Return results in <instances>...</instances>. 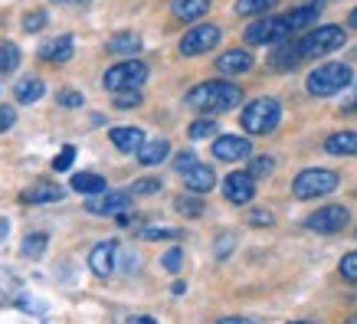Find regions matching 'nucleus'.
Returning <instances> with one entry per match:
<instances>
[{
	"instance_id": "39",
	"label": "nucleus",
	"mask_w": 357,
	"mask_h": 324,
	"mask_svg": "<svg viewBox=\"0 0 357 324\" xmlns=\"http://www.w3.org/2000/svg\"><path fill=\"white\" fill-rule=\"evenodd\" d=\"M141 102H144L141 88H131V92H119V98H115V108H138Z\"/></svg>"
},
{
	"instance_id": "53",
	"label": "nucleus",
	"mask_w": 357,
	"mask_h": 324,
	"mask_svg": "<svg viewBox=\"0 0 357 324\" xmlns=\"http://www.w3.org/2000/svg\"><path fill=\"white\" fill-rule=\"evenodd\" d=\"M82 3H89V0H82Z\"/></svg>"
},
{
	"instance_id": "46",
	"label": "nucleus",
	"mask_w": 357,
	"mask_h": 324,
	"mask_svg": "<svg viewBox=\"0 0 357 324\" xmlns=\"http://www.w3.org/2000/svg\"><path fill=\"white\" fill-rule=\"evenodd\" d=\"M128 324H158L154 318H148V314H138V318H131Z\"/></svg>"
},
{
	"instance_id": "48",
	"label": "nucleus",
	"mask_w": 357,
	"mask_h": 324,
	"mask_svg": "<svg viewBox=\"0 0 357 324\" xmlns=\"http://www.w3.org/2000/svg\"><path fill=\"white\" fill-rule=\"evenodd\" d=\"M344 111H357V88H354V95H351V102L344 105Z\"/></svg>"
},
{
	"instance_id": "10",
	"label": "nucleus",
	"mask_w": 357,
	"mask_h": 324,
	"mask_svg": "<svg viewBox=\"0 0 357 324\" xmlns=\"http://www.w3.org/2000/svg\"><path fill=\"white\" fill-rule=\"evenodd\" d=\"M223 196H227L229 203L236 206H246L252 203V196H256V177L249 171H233L223 177Z\"/></svg>"
},
{
	"instance_id": "44",
	"label": "nucleus",
	"mask_w": 357,
	"mask_h": 324,
	"mask_svg": "<svg viewBox=\"0 0 357 324\" xmlns=\"http://www.w3.org/2000/svg\"><path fill=\"white\" fill-rule=\"evenodd\" d=\"M249 223H252V226H272L275 216L266 213V210H252V213H249Z\"/></svg>"
},
{
	"instance_id": "23",
	"label": "nucleus",
	"mask_w": 357,
	"mask_h": 324,
	"mask_svg": "<svg viewBox=\"0 0 357 324\" xmlns=\"http://www.w3.org/2000/svg\"><path fill=\"white\" fill-rule=\"evenodd\" d=\"M109 53H119V56H128V59H135V53H141V36L138 33H115V36H109Z\"/></svg>"
},
{
	"instance_id": "9",
	"label": "nucleus",
	"mask_w": 357,
	"mask_h": 324,
	"mask_svg": "<svg viewBox=\"0 0 357 324\" xmlns=\"http://www.w3.org/2000/svg\"><path fill=\"white\" fill-rule=\"evenodd\" d=\"M220 40H223L220 26H213V23H197L194 30H187L184 40H181V56H204V53H210L213 46H220Z\"/></svg>"
},
{
	"instance_id": "28",
	"label": "nucleus",
	"mask_w": 357,
	"mask_h": 324,
	"mask_svg": "<svg viewBox=\"0 0 357 324\" xmlns=\"http://www.w3.org/2000/svg\"><path fill=\"white\" fill-rule=\"evenodd\" d=\"M282 0H236V13L239 17H259V13H269Z\"/></svg>"
},
{
	"instance_id": "14",
	"label": "nucleus",
	"mask_w": 357,
	"mask_h": 324,
	"mask_svg": "<svg viewBox=\"0 0 357 324\" xmlns=\"http://www.w3.org/2000/svg\"><path fill=\"white\" fill-rule=\"evenodd\" d=\"M66 196V190L56 180H36L33 187H26L20 194V203L26 206H46V203H59Z\"/></svg>"
},
{
	"instance_id": "47",
	"label": "nucleus",
	"mask_w": 357,
	"mask_h": 324,
	"mask_svg": "<svg viewBox=\"0 0 357 324\" xmlns=\"http://www.w3.org/2000/svg\"><path fill=\"white\" fill-rule=\"evenodd\" d=\"M7 233H10V223H7V219L0 216V239H7Z\"/></svg>"
},
{
	"instance_id": "37",
	"label": "nucleus",
	"mask_w": 357,
	"mask_h": 324,
	"mask_svg": "<svg viewBox=\"0 0 357 324\" xmlns=\"http://www.w3.org/2000/svg\"><path fill=\"white\" fill-rule=\"evenodd\" d=\"M161 265L167 272H181V265H184V249H177V246L167 249V252L161 256Z\"/></svg>"
},
{
	"instance_id": "25",
	"label": "nucleus",
	"mask_w": 357,
	"mask_h": 324,
	"mask_svg": "<svg viewBox=\"0 0 357 324\" xmlns=\"http://www.w3.org/2000/svg\"><path fill=\"white\" fill-rule=\"evenodd\" d=\"M105 177H98V173H76L73 177V190L82 196H98V194H105Z\"/></svg>"
},
{
	"instance_id": "31",
	"label": "nucleus",
	"mask_w": 357,
	"mask_h": 324,
	"mask_svg": "<svg viewBox=\"0 0 357 324\" xmlns=\"http://www.w3.org/2000/svg\"><path fill=\"white\" fill-rule=\"evenodd\" d=\"M138 236L144 242H161V239H181V229H171V226H144L138 229Z\"/></svg>"
},
{
	"instance_id": "26",
	"label": "nucleus",
	"mask_w": 357,
	"mask_h": 324,
	"mask_svg": "<svg viewBox=\"0 0 357 324\" xmlns=\"http://www.w3.org/2000/svg\"><path fill=\"white\" fill-rule=\"evenodd\" d=\"M43 92H46L43 79H23L13 95H17V102H20V105H33V102H40V98H43Z\"/></svg>"
},
{
	"instance_id": "17",
	"label": "nucleus",
	"mask_w": 357,
	"mask_h": 324,
	"mask_svg": "<svg viewBox=\"0 0 357 324\" xmlns=\"http://www.w3.org/2000/svg\"><path fill=\"white\" fill-rule=\"evenodd\" d=\"M73 53H76V40H73L69 33H66V36H56V40H50V43L40 46V59H46V63H69Z\"/></svg>"
},
{
	"instance_id": "33",
	"label": "nucleus",
	"mask_w": 357,
	"mask_h": 324,
	"mask_svg": "<svg viewBox=\"0 0 357 324\" xmlns=\"http://www.w3.org/2000/svg\"><path fill=\"white\" fill-rule=\"evenodd\" d=\"M161 177H144V180H135L131 187V196H148V194H158L161 190Z\"/></svg>"
},
{
	"instance_id": "21",
	"label": "nucleus",
	"mask_w": 357,
	"mask_h": 324,
	"mask_svg": "<svg viewBox=\"0 0 357 324\" xmlns=\"http://www.w3.org/2000/svg\"><path fill=\"white\" fill-rule=\"evenodd\" d=\"M206 10H210V0H174L171 3V13L184 23H194L200 17H206Z\"/></svg>"
},
{
	"instance_id": "3",
	"label": "nucleus",
	"mask_w": 357,
	"mask_h": 324,
	"mask_svg": "<svg viewBox=\"0 0 357 324\" xmlns=\"http://www.w3.org/2000/svg\"><path fill=\"white\" fill-rule=\"evenodd\" d=\"M243 131L246 134H272V131L279 128L282 121V105L279 98H252L246 108H243Z\"/></svg>"
},
{
	"instance_id": "2",
	"label": "nucleus",
	"mask_w": 357,
	"mask_h": 324,
	"mask_svg": "<svg viewBox=\"0 0 357 324\" xmlns=\"http://www.w3.org/2000/svg\"><path fill=\"white\" fill-rule=\"evenodd\" d=\"M351 82H354V69L347 63H325V65H318L314 72H308L305 88H308L314 98H328V95L344 92Z\"/></svg>"
},
{
	"instance_id": "30",
	"label": "nucleus",
	"mask_w": 357,
	"mask_h": 324,
	"mask_svg": "<svg viewBox=\"0 0 357 324\" xmlns=\"http://www.w3.org/2000/svg\"><path fill=\"white\" fill-rule=\"evenodd\" d=\"M20 65V46L17 43H0V72H17Z\"/></svg>"
},
{
	"instance_id": "11",
	"label": "nucleus",
	"mask_w": 357,
	"mask_h": 324,
	"mask_svg": "<svg viewBox=\"0 0 357 324\" xmlns=\"http://www.w3.org/2000/svg\"><path fill=\"white\" fill-rule=\"evenodd\" d=\"M249 154H252V141L249 138H239V134H220V138H213V157L217 161L236 164V161H246Z\"/></svg>"
},
{
	"instance_id": "34",
	"label": "nucleus",
	"mask_w": 357,
	"mask_h": 324,
	"mask_svg": "<svg viewBox=\"0 0 357 324\" xmlns=\"http://www.w3.org/2000/svg\"><path fill=\"white\" fill-rule=\"evenodd\" d=\"M73 161H76V148H73V144H66L63 151L53 157V171L56 173H66L69 167H73Z\"/></svg>"
},
{
	"instance_id": "29",
	"label": "nucleus",
	"mask_w": 357,
	"mask_h": 324,
	"mask_svg": "<svg viewBox=\"0 0 357 324\" xmlns=\"http://www.w3.org/2000/svg\"><path fill=\"white\" fill-rule=\"evenodd\" d=\"M174 210L181 216H204V200L200 194H181L174 200Z\"/></svg>"
},
{
	"instance_id": "13",
	"label": "nucleus",
	"mask_w": 357,
	"mask_h": 324,
	"mask_svg": "<svg viewBox=\"0 0 357 324\" xmlns=\"http://www.w3.org/2000/svg\"><path fill=\"white\" fill-rule=\"evenodd\" d=\"M119 265V242L115 239H105V242H96L92 252H89V269L96 272L98 279H109Z\"/></svg>"
},
{
	"instance_id": "24",
	"label": "nucleus",
	"mask_w": 357,
	"mask_h": 324,
	"mask_svg": "<svg viewBox=\"0 0 357 324\" xmlns=\"http://www.w3.org/2000/svg\"><path fill=\"white\" fill-rule=\"evenodd\" d=\"M167 154H171V144H167L164 138H158V141H144V148L138 151V161L144 164V167H154V164L167 161Z\"/></svg>"
},
{
	"instance_id": "19",
	"label": "nucleus",
	"mask_w": 357,
	"mask_h": 324,
	"mask_svg": "<svg viewBox=\"0 0 357 324\" xmlns=\"http://www.w3.org/2000/svg\"><path fill=\"white\" fill-rule=\"evenodd\" d=\"M109 138H112V144L125 154H138L141 148H144V131L135 128V125H128V128H112Z\"/></svg>"
},
{
	"instance_id": "4",
	"label": "nucleus",
	"mask_w": 357,
	"mask_h": 324,
	"mask_svg": "<svg viewBox=\"0 0 357 324\" xmlns=\"http://www.w3.org/2000/svg\"><path fill=\"white\" fill-rule=\"evenodd\" d=\"M347 43V30L344 26H335V23H325V26H314L312 33H305L298 40V49H302L305 59H318V56H328L341 49Z\"/></svg>"
},
{
	"instance_id": "35",
	"label": "nucleus",
	"mask_w": 357,
	"mask_h": 324,
	"mask_svg": "<svg viewBox=\"0 0 357 324\" xmlns=\"http://www.w3.org/2000/svg\"><path fill=\"white\" fill-rule=\"evenodd\" d=\"M337 272H341V279L344 281H357V249L354 252H347L344 259L337 262Z\"/></svg>"
},
{
	"instance_id": "16",
	"label": "nucleus",
	"mask_w": 357,
	"mask_h": 324,
	"mask_svg": "<svg viewBox=\"0 0 357 324\" xmlns=\"http://www.w3.org/2000/svg\"><path fill=\"white\" fill-rule=\"evenodd\" d=\"M305 56L302 49H298V43H279V46H272V56H269V65L275 69V72H292L295 65L302 63Z\"/></svg>"
},
{
	"instance_id": "49",
	"label": "nucleus",
	"mask_w": 357,
	"mask_h": 324,
	"mask_svg": "<svg viewBox=\"0 0 357 324\" xmlns=\"http://www.w3.org/2000/svg\"><path fill=\"white\" fill-rule=\"evenodd\" d=\"M347 26H351V30H357V7L351 10V17H347Z\"/></svg>"
},
{
	"instance_id": "6",
	"label": "nucleus",
	"mask_w": 357,
	"mask_h": 324,
	"mask_svg": "<svg viewBox=\"0 0 357 324\" xmlns=\"http://www.w3.org/2000/svg\"><path fill=\"white\" fill-rule=\"evenodd\" d=\"M295 30L292 23H289V17H269V20H252L246 26V33H243V40H246L249 46H279L285 43V40H292Z\"/></svg>"
},
{
	"instance_id": "50",
	"label": "nucleus",
	"mask_w": 357,
	"mask_h": 324,
	"mask_svg": "<svg viewBox=\"0 0 357 324\" xmlns=\"http://www.w3.org/2000/svg\"><path fill=\"white\" fill-rule=\"evenodd\" d=\"M289 324H318V321H289Z\"/></svg>"
},
{
	"instance_id": "42",
	"label": "nucleus",
	"mask_w": 357,
	"mask_h": 324,
	"mask_svg": "<svg viewBox=\"0 0 357 324\" xmlns=\"http://www.w3.org/2000/svg\"><path fill=\"white\" fill-rule=\"evenodd\" d=\"M197 164H200V161H197V154L194 151H184V154H177V157H174V171L187 173L190 167H197Z\"/></svg>"
},
{
	"instance_id": "20",
	"label": "nucleus",
	"mask_w": 357,
	"mask_h": 324,
	"mask_svg": "<svg viewBox=\"0 0 357 324\" xmlns=\"http://www.w3.org/2000/svg\"><path fill=\"white\" fill-rule=\"evenodd\" d=\"M325 151L335 157H357V131H335L325 141Z\"/></svg>"
},
{
	"instance_id": "41",
	"label": "nucleus",
	"mask_w": 357,
	"mask_h": 324,
	"mask_svg": "<svg viewBox=\"0 0 357 324\" xmlns=\"http://www.w3.org/2000/svg\"><path fill=\"white\" fill-rule=\"evenodd\" d=\"M233 246H236V236H233V233H223V236L217 239V249H213V252H217V259H229Z\"/></svg>"
},
{
	"instance_id": "54",
	"label": "nucleus",
	"mask_w": 357,
	"mask_h": 324,
	"mask_svg": "<svg viewBox=\"0 0 357 324\" xmlns=\"http://www.w3.org/2000/svg\"><path fill=\"white\" fill-rule=\"evenodd\" d=\"M354 233H357V229H354Z\"/></svg>"
},
{
	"instance_id": "32",
	"label": "nucleus",
	"mask_w": 357,
	"mask_h": 324,
	"mask_svg": "<svg viewBox=\"0 0 357 324\" xmlns=\"http://www.w3.org/2000/svg\"><path fill=\"white\" fill-rule=\"evenodd\" d=\"M187 134L194 141H204V138H217V121L213 118H197L190 128H187Z\"/></svg>"
},
{
	"instance_id": "36",
	"label": "nucleus",
	"mask_w": 357,
	"mask_h": 324,
	"mask_svg": "<svg viewBox=\"0 0 357 324\" xmlns=\"http://www.w3.org/2000/svg\"><path fill=\"white\" fill-rule=\"evenodd\" d=\"M272 171H275V161H272V157H252V161H249V173H252L256 180H259V177H269Z\"/></svg>"
},
{
	"instance_id": "18",
	"label": "nucleus",
	"mask_w": 357,
	"mask_h": 324,
	"mask_svg": "<svg viewBox=\"0 0 357 324\" xmlns=\"http://www.w3.org/2000/svg\"><path fill=\"white\" fill-rule=\"evenodd\" d=\"M184 187L190 194H206V190L217 187V171H213L210 164H197V167H190V171L184 173Z\"/></svg>"
},
{
	"instance_id": "12",
	"label": "nucleus",
	"mask_w": 357,
	"mask_h": 324,
	"mask_svg": "<svg viewBox=\"0 0 357 324\" xmlns=\"http://www.w3.org/2000/svg\"><path fill=\"white\" fill-rule=\"evenodd\" d=\"M131 206V190H109V194H98L86 203V210L92 216H119Z\"/></svg>"
},
{
	"instance_id": "51",
	"label": "nucleus",
	"mask_w": 357,
	"mask_h": 324,
	"mask_svg": "<svg viewBox=\"0 0 357 324\" xmlns=\"http://www.w3.org/2000/svg\"><path fill=\"white\" fill-rule=\"evenodd\" d=\"M50 3H69V0H50Z\"/></svg>"
},
{
	"instance_id": "40",
	"label": "nucleus",
	"mask_w": 357,
	"mask_h": 324,
	"mask_svg": "<svg viewBox=\"0 0 357 324\" xmlns=\"http://www.w3.org/2000/svg\"><path fill=\"white\" fill-rule=\"evenodd\" d=\"M56 102H59V105H63V108H82V102H86V98H82V92H73V88H63V92L56 95Z\"/></svg>"
},
{
	"instance_id": "27",
	"label": "nucleus",
	"mask_w": 357,
	"mask_h": 324,
	"mask_svg": "<svg viewBox=\"0 0 357 324\" xmlns=\"http://www.w3.org/2000/svg\"><path fill=\"white\" fill-rule=\"evenodd\" d=\"M46 246H50V236H46V233H30V236L20 242V256L23 259H43Z\"/></svg>"
},
{
	"instance_id": "43",
	"label": "nucleus",
	"mask_w": 357,
	"mask_h": 324,
	"mask_svg": "<svg viewBox=\"0 0 357 324\" xmlns=\"http://www.w3.org/2000/svg\"><path fill=\"white\" fill-rule=\"evenodd\" d=\"M17 125V108L13 105H0V134L3 131H10Z\"/></svg>"
},
{
	"instance_id": "7",
	"label": "nucleus",
	"mask_w": 357,
	"mask_h": 324,
	"mask_svg": "<svg viewBox=\"0 0 357 324\" xmlns=\"http://www.w3.org/2000/svg\"><path fill=\"white\" fill-rule=\"evenodd\" d=\"M144 82H148V65L138 59H121L102 76V86L109 92H131V88H141Z\"/></svg>"
},
{
	"instance_id": "52",
	"label": "nucleus",
	"mask_w": 357,
	"mask_h": 324,
	"mask_svg": "<svg viewBox=\"0 0 357 324\" xmlns=\"http://www.w3.org/2000/svg\"><path fill=\"white\" fill-rule=\"evenodd\" d=\"M347 324H357V318H347Z\"/></svg>"
},
{
	"instance_id": "15",
	"label": "nucleus",
	"mask_w": 357,
	"mask_h": 324,
	"mask_svg": "<svg viewBox=\"0 0 357 324\" xmlns=\"http://www.w3.org/2000/svg\"><path fill=\"white\" fill-rule=\"evenodd\" d=\"M249 69H252V53L249 49H227V53L217 59V72L220 76H246Z\"/></svg>"
},
{
	"instance_id": "1",
	"label": "nucleus",
	"mask_w": 357,
	"mask_h": 324,
	"mask_svg": "<svg viewBox=\"0 0 357 324\" xmlns=\"http://www.w3.org/2000/svg\"><path fill=\"white\" fill-rule=\"evenodd\" d=\"M243 102V88L227 82V79H213V82H200L187 92V105L204 115H220V111H233Z\"/></svg>"
},
{
	"instance_id": "38",
	"label": "nucleus",
	"mask_w": 357,
	"mask_h": 324,
	"mask_svg": "<svg viewBox=\"0 0 357 324\" xmlns=\"http://www.w3.org/2000/svg\"><path fill=\"white\" fill-rule=\"evenodd\" d=\"M46 26V10H30L23 17V30L26 33H40Z\"/></svg>"
},
{
	"instance_id": "5",
	"label": "nucleus",
	"mask_w": 357,
	"mask_h": 324,
	"mask_svg": "<svg viewBox=\"0 0 357 324\" xmlns=\"http://www.w3.org/2000/svg\"><path fill=\"white\" fill-rule=\"evenodd\" d=\"M337 184H341V177H337L335 171H325V167H308V171H302L292 180V194L298 196V200H318V196L335 194Z\"/></svg>"
},
{
	"instance_id": "45",
	"label": "nucleus",
	"mask_w": 357,
	"mask_h": 324,
	"mask_svg": "<svg viewBox=\"0 0 357 324\" xmlns=\"http://www.w3.org/2000/svg\"><path fill=\"white\" fill-rule=\"evenodd\" d=\"M217 324H256V321H249V318H220Z\"/></svg>"
},
{
	"instance_id": "22",
	"label": "nucleus",
	"mask_w": 357,
	"mask_h": 324,
	"mask_svg": "<svg viewBox=\"0 0 357 324\" xmlns=\"http://www.w3.org/2000/svg\"><path fill=\"white\" fill-rule=\"evenodd\" d=\"M289 17V23H292V30H308L318 17H321V0H312V3H302V7H295L292 13H285Z\"/></svg>"
},
{
	"instance_id": "8",
	"label": "nucleus",
	"mask_w": 357,
	"mask_h": 324,
	"mask_svg": "<svg viewBox=\"0 0 357 324\" xmlns=\"http://www.w3.org/2000/svg\"><path fill=\"white\" fill-rule=\"evenodd\" d=\"M347 223H351V213H347V206H341V203L318 206V210L305 219V226L312 229V233H318V236H335V233H341Z\"/></svg>"
}]
</instances>
